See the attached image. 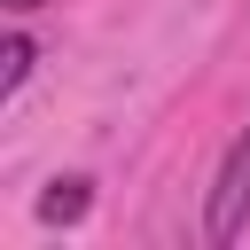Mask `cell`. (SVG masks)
Segmentation results:
<instances>
[{
  "label": "cell",
  "mask_w": 250,
  "mask_h": 250,
  "mask_svg": "<svg viewBox=\"0 0 250 250\" xmlns=\"http://www.w3.org/2000/svg\"><path fill=\"white\" fill-rule=\"evenodd\" d=\"M86 203H94V180H78V172H70V180H55V188L39 195V219H47V227H78V219H86Z\"/></svg>",
  "instance_id": "cell-2"
},
{
  "label": "cell",
  "mask_w": 250,
  "mask_h": 250,
  "mask_svg": "<svg viewBox=\"0 0 250 250\" xmlns=\"http://www.w3.org/2000/svg\"><path fill=\"white\" fill-rule=\"evenodd\" d=\"M23 78H31V39H23V31H16V39H8V47H0V94H16V86H23Z\"/></svg>",
  "instance_id": "cell-3"
},
{
  "label": "cell",
  "mask_w": 250,
  "mask_h": 250,
  "mask_svg": "<svg viewBox=\"0 0 250 250\" xmlns=\"http://www.w3.org/2000/svg\"><path fill=\"white\" fill-rule=\"evenodd\" d=\"M242 219H250V133L227 148V164H219V180H211V219H203V234H211V242H234Z\"/></svg>",
  "instance_id": "cell-1"
},
{
  "label": "cell",
  "mask_w": 250,
  "mask_h": 250,
  "mask_svg": "<svg viewBox=\"0 0 250 250\" xmlns=\"http://www.w3.org/2000/svg\"><path fill=\"white\" fill-rule=\"evenodd\" d=\"M8 8H16V16H23V8H39V0H8Z\"/></svg>",
  "instance_id": "cell-4"
}]
</instances>
